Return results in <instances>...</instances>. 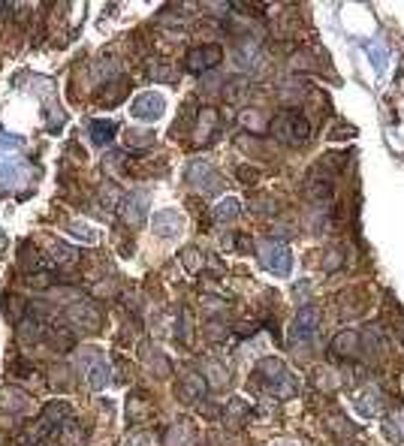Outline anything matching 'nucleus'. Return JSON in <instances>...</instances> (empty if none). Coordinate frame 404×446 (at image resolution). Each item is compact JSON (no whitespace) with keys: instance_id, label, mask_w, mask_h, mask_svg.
Segmentation results:
<instances>
[{"instance_id":"f257e3e1","label":"nucleus","mask_w":404,"mask_h":446,"mask_svg":"<svg viewBox=\"0 0 404 446\" xmlns=\"http://www.w3.org/2000/svg\"><path fill=\"white\" fill-rule=\"evenodd\" d=\"M269 133L275 136V142H281V145H305L308 142V136H311V124L308 118H305L302 112H296V109H284V112H278L275 118L269 121Z\"/></svg>"},{"instance_id":"20e7f679","label":"nucleus","mask_w":404,"mask_h":446,"mask_svg":"<svg viewBox=\"0 0 404 446\" xmlns=\"http://www.w3.org/2000/svg\"><path fill=\"white\" fill-rule=\"evenodd\" d=\"M242 124H244V127H251V133H262V130H269V124H266V118L260 115V109H247V112H242Z\"/></svg>"},{"instance_id":"39448f33","label":"nucleus","mask_w":404,"mask_h":446,"mask_svg":"<svg viewBox=\"0 0 404 446\" xmlns=\"http://www.w3.org/2000/svg\"><path fill=\"white\" fill-rule=\"evenodd\" d=\"M90 133H94V139H97V142H109V139H112V133H115V124L112 121H94V124H90Z\"/></svg>"},{"instance_id":"423d86ee","label":"nucleus","mask_w":404,"mask_h":446,"mask_svg":"<svg viewBox=\"0 0 404 446\" xmlns=\"http://www.w3.org/2000/svg\"><path fill=\"white\" fill-rule=\"evenodd\" d=\"M238 178L251 184V181H257V178H260V172H257V169H247V166H242V169H238Z\"/></svg>"},{"instance_id":"7ed1b4c3","label":"nucleus","mask_w":404,"mask_h":446,"mask_svg":"<svg viewBox=\"0 0 404 446\" xmlns=\"http://www.w3.org/2000/svg\"><path fill=\"white\" fill-rule=\"evenodd\" d=\"M163 109V103H160V97H154V94H145L142 100H136L133 106V115H139V118H157Z\"/></svg>"},{"instance_id":"f03ea898","label":"nucleus","mask_w":404,"mask_h":446,"mask_svg":"<svg viewBox=\"0 0 404 446\" xmlns=\"http://www.w3.org/2000/svg\"><path fill=\"white\" fill-rule=\"evenodd\" d=\"M220 57H224V48L220 46H193V48H187V55H184V67L191 70V72H205V70H214L220 64Z\"/></svg>"}]
</instances>
